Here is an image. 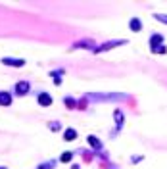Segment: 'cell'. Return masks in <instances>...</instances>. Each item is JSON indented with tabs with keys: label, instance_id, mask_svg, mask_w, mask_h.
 I'll return each mask as SVG.
<instances>
[{
	"label": "cell",
	"instance_id": "4",
	"mask_svg": "<svg viewBox=\"0 0 167 169\" xmlns=\"http://www.w3.org/2000/svg\"><path fill=\"white\" fill-rule=\"evenodd\" d=\"M10 104H12L10 92H0V106H10Z\"/></svg>",
	"mask_w": 167,
	"mask_h": 169
},
{
	"label": "cell",
	"instance_id": "2",
	"mask_svg": "<svg viewBox=\"0 0 167 169\" xmlns=\"http://www.w3.org/2000/svg\"><path fill=\"white\" fill-rule=\"evenodd\" d=\"M119 44H127V40H109V42H106V44L98 46V48H94V52H104V50H109V48H115V46Z\"/></svg>",
	"mask_w": 167,
	"mask_h": 169
},
{
	"label": "cell",
	"instance_id": "10",
	"mask_svg": "<svg viewBox=\"0 0 167 169\" xmlns=\"http://www.w3.org/2000/svg\"><path fill=\"white\" fill-rule=\"evenodd\" d=\"M87 140H89V144H90V146H94V148H98V150L102 148V144H100V140H98L96 137H89Z\"/></svg>",
	"mask_w": 167,
	"mask_h": 169
},
{
	"label": "cell",
	"instance_id": "16",
	"mask_svg": "<svg viewBox=\"0 0 167 169\" xmlns=\"http://www.w3.org/2000/svg\"><path fill=\"white\" fill-rule=\"evenodd\" d=\"M52 165H54V162H48V163H42L39 169H52Z\"/></svg>",
	"mask_w": 167,
	"mask_h": 169
},
{
	"label": "cell",
	"instance_id": "6",
	"mask_svg": "<svg viewBox=\"0 0 167 169\" xmlns=\"http://www.w3.org/2000/svg\"><path fill=\"white\" fill-rule=\"evenodd\" d=\"M15 91H17V94H27L29 92V83H23V81L17 83L15 84Z\"/></svg>",
	"mask_w": 167,
	"mask_h": 169
},
{
	"label": "cell",
	"instance_id": "3",
	"mask_svg": "<svg viewBox=\"0 0 167 169\" xmlns=\"http://www.w3.org/2000/svg\"><path fill=\"white\" fill-rule=\"evenodd\" d=\"M2 62L6 65H15V67H21V65L25 64V60H15V58H4Z\"/></svg>",
	"mask_w": 167,
	"mask_h": 169
},
{
	"label": "cell",
	"instance_id": "7",
	"mask_svg": "<svg viewBox=\"0 0 167 169\" xmlns=\"http://www.w3.org/2000/svg\"><path fill=\"white\" fill-rule=\"evenodd\" d=\"M129 25H131V31L138 33V31H140V29H142V21H140V19H136V17H133Z\"/></svg>",
	"mask_w": 167,
	"mask_h": 169
},
{
	"label": "cell",
	"instance_id": "13",
	"mask_svg": "<svg viewBox=\"0 0 167 169\" xmlns=\"http://www.w3.org/2000/svg\"><path fill=\"white\" fill-rule=\"evenodd\" d=\"M152 52H156V54H165V52H167V48H165V46H158V48H154Z\"/></svg>",
	"mask_w": 167,
	"mask_h": 169
},
{
	"label": "cell",
	"instance_id": "8",
	"mask_svg": "<svg viewBox=\"0 0 167 169\" xmlns=\"http://www.w3.org/2000/svg\"><path fill=\"white\" fill-rule=\"evenodd\" d=\"M160 42H163V37H161V35H152V39H150L152 50H154V48H158V44H160Z\"/></svg>",
	"mask_w": 167,
	"mask_h": 169
},
{
	"label": "cell",
	"instance_id": "18",
	"mask_svg": "<svg viewBox=\"0 0 167 169\" xmlns=\"http://www.w3.org/2000/svg\"><path fill=\"white\" fill-rule=\"evenodd\" d=\"M0 169H6V167H0Z\"/></svg>",
	"mask_w": 167,
	"mask_h": 169
},
{
	"label": "cell",
	"instance_id": "9",
	"mask_svg": "<svg viewBox=\"0 0 167 169\" xmlns=\"http://www.w3.org/2000/svg\"><path fill=\"white\" fill-rule=\"evenodd\" d=\"M64 138L65 140H75V138H77V131L75 129H67L65 131V135H64Z\"/></svg>",
	"mask_w": 167,
	"mask_h": 169
},
{
	"label": "cell",
	"instance_id": "12",
	"mask_svg": "<svg viewBox=\"0 0 167 169\" xmlns=\"http://www.w3.org/2000/svg\"><path fill=\"white\" fill-rule=\"evenodd\" d=\"M71 158H73V154H71V152H65V154H62L60 160H62L64 163H67V162H71Z\"/></svg>",
	"mask_w": 167,
	"mask_h": 169
},
{
	"label": "cell",
	"instance_id": "15",
	"mask_svg": "<svg viewBox=\"0 0 167 169\" xmlns=\"http://www.w3.org/2000/svg\"><path fill=\"white\" fill-rule=\"evenodd\" d=\"M65 104H67V108H75V100L73 98H65Z\"/></svg>",
	"mask_w": 167,
	"mask_h": 169
},
{
	"label": "cell",
	"instance_id": "11",
	"mask_svg": "<svg viewBox=\"0 0 167 169\" xmlns=\"http://www.w3.org/2000/svg\"><path fill=\"white\" fill-rule=\"evenodd\" d=\"M113 115H115L117 127H121V125H123V113H121V110H115V111H113Z\"/></svg>",
	"mask_w": 167,
	"mask_h": 169
},
{
	"label": "cell",
	"instance_id": "5",
	"mask_svg": "<svg viewBox=\"0 0 167 169\" xmlns=\"http://www.w3.org/2000/svg\"><path fill=\"white\" fill-rule=\"evenodd\" d=\"M39 104H40V106H50V104H52V98H50V94H46V92L39 94Z\"/></svg>",
	"mask_w": 167,
	"mask_h": 169
},
{
	"label": "cell",
	"instance_id": "1",
	"mask_svg": "<svg viewBox=\"0 0 167 169\" xmlns=\"http://www.w3.org/2000/svg\"><path fill=\"white\" fill-rule=\"evenodd\" d=\"M89 100H102V102H106V100H125V94H89Z\"/></svg>",
	"mask_w": 167,
	"mask_h": 169
},
{
	"label": "cell",
	"instance_id": "17",
	"mask_svg": "<svg viewBox=\"0 0 167 169\" xmlns=\"http://www.w3.org/2000/svg\"><path fill=\"white\" fill-rule=\"evenodd\" d=\"M50 129H54V131H58V129H60V123H52V125H50Z\"/></svg>",
	"mask_w": 167,
	"mask_h": 169
},
{
	"label": "cell",
	"instance_id": "14",
	"mask_svg": "<svg viewBox=\"0 0 167 169\" xmlns=\"http://www.w3.org/2000/svg\"><path fill=\"white\" fill-rule=\"evenodd\" d=\"M156 19H158V21H163V23H167V15H163V13H156Z\"/></svg>",
	"mask_w": 167,
	"mask_h": 169
}]
</instances>
